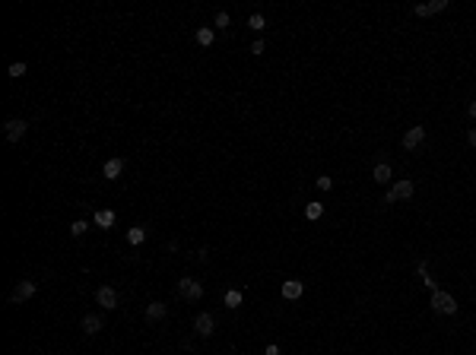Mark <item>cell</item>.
Here are the masks:
<instances>
[{"instance_id":"52a82bcc","label":"cell","mask_w":476,"mask_h":355,"mask_svg":"<svg viewBox=\"0 0 476 355\" xmlns=\"http://www.w3.org/2000/svg\"><path fill=\"white\" fill-rule=\"evenodd\" d=\"M194 330H197V336H213V330H216V321H213V314H197L194 317Z\"/></svg>"},{"instance_id":"8992f818","label":"cell","mask_w":476,"mask_h":355,"mask_svg":"<svg viewBox=\"0 0 476 355\" xmlns=\"http://www.w3.org/2000/svg\"><path fill=\"white\" fill-rule=\"evenodd\" d=\"M26 130H29V124H26L23 118H10V121L4 124V137H7L10 143H20V140L26 137Z\"/></svg>"},{"instance_id":"6da1fadb","label":"cell","mask_w":476,"mask_h":355,"mask_svg":"<svg viewBox=\"0 0 476 355\" xmlns=\"http://www.w3.org/2000/svg\"><path fill=\"white\" fill-rule=\"evenodd\" d=\"M178 295L185 298V302H200V298H204V286H200L197 279H191V276H181L178 279Z\"/></svg>"},{"instance_id":"ac0fdd59","label":"cell","mask_w":476,"mask_h":355,"mask_svg":"<svg viewBox=\"0 0 476 355\" xmlns=\"http://www.w3.org/2000/svg\"><path fill=\"white\" fill-rule=\"evenodd\" d=\"M89 232V222H83V219H77V222H70V235L73 238H83Z\"/></svg>"},{"instance_id":"44dd1931","label":"cell","mask_w":476,"mask_h":355,"mask_svg":"<svg viewBox=\"0 0 476 355\" xmlns=\"http://www.w3.org/2000/svg\"><path fill=\"white\" fill-rule=\"evenodd\" d=\"M248 26H251L254 32H261V29H264L267 23H264V16H261V13H254V16H251V20H248Z\"/></svg>"},{"instance_id":"8fae6325","label":"cell","mask_w":476,"mask_h":355,"mask_svg":"<svg viewBox=\"0 0 476 355\" xmlns=\"http://www.w3.org/2000/svg\"><path fill=\"white\" fill-rule=\"evenodd\" d=\"M448 7V0H432V4H419L416 7V16H435V13H442Z\"/></svg>"},{"instance_id":"d4e9b609","label":"cell","mask_w":476,"mask_h":355,"mask_svg":"<svg viewBox=\"0 0 476 355\" xmlns=\"http://www.w3.org/2000/svg\"><path fill=\"white\" fill-rule=\"evenodd\" d=\"M264 48H267V45H264L261 39H258V42H254V45H251V54H264Z\"/></svg>"},{"instance_id":"3957f363","label":"cell","mask_w":476,"mask_h":355,"mask_svg":"<svg viewBox=\"0 0 476 355\" xmlns=\"http://www.w3.org/2000/svg\"><path fill=\"white\" fill-rule=\"evenodd\" d=\"M432 311H438V314H457L454 295H451V292H442V289H435V292H432Z\"/></svg>"},{"instance_id":"d6986e66","label":"cell","mask_w":476,"mask_h":355,"mask_svg":"<svg viewBox=\"0 0 476 355\" xmlns=\"http://www.w3.org/2000/svg\"><path fill=\"white\" fill-rule=\"evenodd\" d=\"M305 216H308V219H321V216H324V207H321V203H308V207H305Z\"/></svg>"},{"instance_id":"9c48e42d","label":"cell","mask_w":476,"mask_h":355,"mask_svg":"<svg viewBox=\"0 0 476 355\" xmlns=\"http://www.w3.org/2000/svg\"><path fill=\"white\" fill-rule=\"evenodd\" d=\"M102 327H105V321H102L99 314H86V317H83V333H86V336L102 333Z\"/></svg>"},{"instance_id":"e0dca14e","label":"cell","mask_w":476,"mask_h":355,"mask_svg":"<svg viewBox=\"0 0 476 355\" xmlns=\"http://www.w3.org/2000/svg\"><path fill=\"white\" fill-rule=\"evenodd\" d=\"M127 241H131V245H143V241H146V229H143V226L127 229Z\"/></svg>"},{"instance_id":"4316f807","label":"cell","mask_w":476,"mask_h":355,"mask_svg":"<svg viewBox=\"0 0 476 355\" xmlns=\"http://www.w3.org/2000/svg\"><path fill=\"white\" fill-rule=\"evenodd\" d=\"M467 143H470V146H476V127H473L470 134H467Z\"/></svg>"},{"instance_id":"484cf974","label":"cell","mask_w":476,"mask_h":355,"mask_svg":"<svg viewBox=\"0 0 476 355\" xmlns=\"http://www.w3.org/2000/svg\"><path fill=\"white\" fill-rule=\"evenodd\" d=\"M264 355H280V346H273V343H270V346L264 349Z\"/></svg>"},{"instance_id":"7c38bea8","label":"cell","mask_w":476,"mask_h":355,"mask_svg":"<svg viewBox=\"0 0 476 355\" xmlns=\"http://www.w3.org/2000/svg\"><path fill=\"white\" fill-rule=\"evenodd\" d=\"M305 286L299 283V279H289V283H283V298H289V302H296V298H302Z\"/></svg>"},{"instance_id":"603a6c76","label":"cell","mask_w":476,"mask_h":355,"mask_svg":"<svg viewBox=\"0 0 476 355\" xmlns=\"http://www.w3.org/2000/svg\"><path fill=\"white\" fill-rule=\"evenodd\" d=\"M213 26H219V29H226V26H229V13H216V20H213Z\"/></svg>"},{"instance_id":"ba28073f","label":"cell","mask_w":476,"mask_h":355,"mask_svg":"<svg viewBox=\"0 0 476 355\" xmlns=\"http://www.w3.org/2000/svg\"><path fill=\"white\" fill-rule=\"evenodd\" d=\"M426 140V127H410L407 134H404V149H416V146H423Z\"/></svg>"},{"instance_id":"5bb4252c","label":"cell","mask_w":476,"mask_h":355,"mask_svg":"<svg viewBox=\"0 0 476 355\" xmlns=\"http://www.w3.org/2000/svg\"><path fill=\"white\" fill-rule=\"evenodd\" d=\"M391 181V165L388 162H378L375 165V184H388Z\"/></svg>"},{"instance_id":"277c9868","label":"cell","mask_w":476,"mask_h":355,"mask_svg":"<svg viewBox=\"0 0 476 355\" xmlns=\"http://www.w3.org/2000/svg\"><path fill=\"white\" fill-rule=\"evenodd\" d=\"M413 191H416V184L410 181V178H400L394 188L388 191V197H384V203H397V200H410L413 197Z\"/></svg>"},{"instance_id":"83f0119b","label":"cell","mask_w":476,"mask_h":355,"mask_svg":"<svg viewBox=\"0 0 476 355\" xmlns=\"http://www.w3.org/2000/svg\"><path fill=\"white\" fill-rule=\"evenodd\" d=\"M467 111H470V118H476V102H470V108H467Z\"/></svg>"},{"instance_id":"cb8c5ba5","label":"cell","mask_w":476,"mask_h":355,"mask_svg":"<svg viewBox=\"0 0 476 355\" xmlns=\"http://www.w3.org/2000/svg\"><path fill=\"white\" fill-rule=\"evenodd\" d=\"M331 184H334V181L327 178V175H324V178H318V188H321V191H331Z\"/></svg>"},{"instance_id":"ffe728a7","label":"cell","mask_w":476,"mask_h":355,"mask_svg":"<svg viewBox=\"0 0 476 355\" xmlns=\"http://www.w3.org/2000/svg\"><path fill=\"white\" fill-rule=\"evenodd\" d=\"M238 305H242V292H238V289L226 292V308H238Z\"/></svg>"},{"instance_id":"7402d4cb","label":"cell","mask_w":476,"mask_h":355,"mask_svg":"<svg viewBox=\"0 0 476 355\" xmlns=\"http://www.w3.org/2000/svg\"><path fill=\"white\" fill-rule=\"evenodd\" d=\"M23 73H26V64H23V61H16V64H10V77H13V80H20Z\"/></svg>"},{"instance_id":"2e32d148","label":"cell","mask_w":476,"mask_h":355,"mask_svg":"<svg viewBox=\"0 0 476 355\" xmlns=\"http://www.w3.org/2000/svg\"><path fill=\"white\" fill-rule=\"evenodd\" d=\"M213 39H216V35H213V29H210V26H200V29H197V45L210 48V45H213Z\"/></svg>"},{"instance_id":"30bf717a","label":"cell","mask_w":476,"mask_h":355,"mask_svg":"<svg viewBox=\"0 0 476 355\" xmlns=\"http://www.w3.org/2000/svg\"><path fill=\"white\" fill-rule=\"evenodd\" d=\"M121 172H124V159H108V162H105V168H102L105 181H115V178H121Z\"/></svg>"},{"instance_id":"5b68a950","label":"cell","mask_w":476,"mask_h":355,"mask_svg":"<svg viewBox=\"0 0 476 355\" xmlns=\"http://www.w3.org/2000/svg\"><path fill=\"white\" fill-rule=\"evenodd\" d=\"M96 305H102L105 311H115V308L121 305V298H118V292H115L112 286H99V289H96Z\"/></svg>"},{"instance_id":"9a60e30c","label":"cell","mask_w":476,"mask_h":355,"mask_svg":"<svg viewBox=\"0 0 476 355\" xmlns=\"http://www.w3.org/2000/svg\"><path fill=\"white\" fill-rule=\"evenodd\" d=\"M96 226H99V229H112V226H115V213H112V210H99V213H96Z\"/></svg>"},{"instance_id":"4fadbf2b","label":"cell","mask_w":476,"mask_h":355,"mask_svg":"<svg viewBox=\"0 0 476 355\" xmlns=\"http://www.w3.org/2000/svg\"><path fill=\"white\" fill-rule=\"evenodd\" d=\"M166 305H162V302H150V305H146V321H162V317H166Z\"/></svg>"},{"instance_id":"7a4b0ae2","label":"cell","mask_w":476,"mask_h":355,"mask_svg":"<svg viewBox=\"0 0 476 355\" xmlns=\"http://www.w3.org/2000/svg\"><path fill=\"white\" fill-rule=\"evenodd\" d=\"M35 292H39L35 279H20V283L13 286V292H10V305H23V302H29Z\"/></svg>"}]
</instances>
